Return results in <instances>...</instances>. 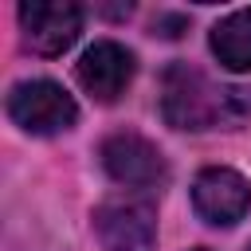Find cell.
I'll list each match as a JSON object with an SVG mask.
<instances>
[{
	"label": "cell",
	"mask_w": 251,
	"mask_h": 251,
	"mask_svg": "<svg viewBox=\"0 0 251 251\" xmlns=\"http://www.w3.org/2000/svg\"><path fill=\"white\" fill-rule=\"evenodd\" d=\"M161 114L173 129H239L251 122V86H216L192 63L161 75Z\"/></svg>",
	"instance_id": "1"
},
{
	"label": "cell",
	"mask_w": 251,
	"mask_h": 251,
	"mask_svg": "<svg viewBox=\"0 0 251 251\" xmlns=\"http://www.w3.org/2000/svg\"><path fill=\"white\" fill-rule=\"evenodd\" d=\"M8 118L24 129V133H63L78 122V106L75 98L51 82V78H24L8 90Z\"/></svg>",
	"instance_id": "2"
},
{
	"label": "cell",
	"mask_w": 251,
	"mask_h": 251,
	"mask_svg": "<svg viewBox=\"0 0 251 251\" xmlns=\"http://www.w3.org/2000/svg\"><path fill=\"white\" fill-rule=\"evenodd\" d=\"M94 231L102 251H153L157 247V212L149 200H106L94 208Z\"/></svg>",
	"instance_id": "3"
},
{
	"label": "cell",
	"mask_w": 251,
	"mask_h": 251,
	"mask_svg": "<svg viewBox=\"0 0 251 251\" xmlns=\"http://www.w3.org/2000/svg\"><path fill=\"white\" fill-rule=\"evenodd\" d=\"M192 208L200 220H208L216 227H231L251 208V184L243 173L212 165V169L196 173V180H192Z\"/></svg>",
	"instance_id": "4"
},
{
	"label": "cell",
	"mask_w": 251,
	"mask_h": 251,
	"mask_svg": "<svg viewBox=\"0 0 251 251\" xmlns=\"http://www.w3.org/2000/svg\"><path fill=\"white\" fill-rule=\"evenodd\" d=\"M24 43L39 55H63L82 31V8L71 0H27L20 4Z\"/></svg>",
	"instance_id": "5"
},
{
	"label": "cell",
	"mask_w": 251,
	"mask_h": 251,
	"mask_svg": "<svg viewBox=\"0 0 251 251\" xmlns=\"http://www.w3.org/2000/svg\"><path fill=\"white\" fill-rule=\"evenodd\" d=\"M102 169L126 188H157L169 176L161 149L141 133H114L102 141Z\"/></svg>",
	"instance_id": "6"
},
{
	"label": "cell",
	"mask_w": 251,
	"mask_h": 251,
	"mask_svg": "<svg viewBox=\"0 0 251 251\" xmlns=\"http://www.w3.org/2000/svg\"><path fill=\"white\" fill-rule=\"evenodd\" d=\"M133 71H137L133 55H129L122 43H114V39L90 43V47L82 51L78 67H75L78 86H82L94 102H118V98L126 94V86L133 82Z\"/></svg>",
	"instance_id": "7"
},
{
	"label": "cell",
	"mask_w": 251,
	"mask_h": 251,
	"mask_svg": "<svg viewBox=\"0 0 251 251\" xmlns=\"http://www.w3.org/2000/svg\"><path fill=\"white\" fill-rule=\"evenodd\" d=\"M212 55L227 71H251V8H239L224 16L212 27Z\"/></svg>",
	"instance_id": "8"
},
{
	"label": "cell",
	"mask_w": 251,
	"mask_h": 251,
	"mask_svg": "<svg viewBox=\"0 0 251 251\" xmlns=\"http://www.w3.org/2000/svg\"><path fill=\"white\" fill-rule=\"evenodd\" d=\"M153 27H169V35H180L184 20H180V16H157V24H153Z\"/></svg>",
	"instance_id": "9"
},
{
	"label": "cell",
	"mask_w": 251,
	"mask_h": 251,
	"mask_svg": "<svg viewBox=\"0 0 251 251\" xmlns=\"http://www.w3.org/2000/svg\"><path fill=\"white\" fill-rule=\"evenodd\" d=\"M192 251H208V247H192Z\"/></svg>",
	"instance_id": "10"
}]
</instances>
